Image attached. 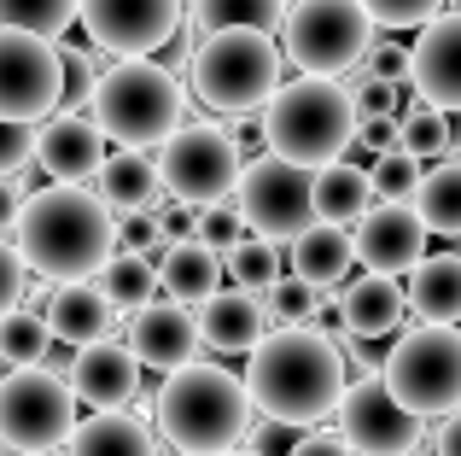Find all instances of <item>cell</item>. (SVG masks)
Segmentation results:
<instances>
[{
  "label": "cell",
  "instance_id": "6da1fadb",
  "mask_svg": "<svg viewBox=\"0 0 461 456\" xmlns=\"http://www.w3.org/2000/svg\"><path fill=\"white\" fill-rule=\"evenodd\" d=\"M246 392L251 410H263L275 427H315L339 415L350 392L345 351L321 328H275L246 363Z\"/></svg>",
  "mask_w": 461,
  "mask_h": 456
},
{
  "label": "cell",
  "instance_id": "7a4b0ae2",
  "mask_svg": "<svg viewBox=\"0 0 461 456\" xmlns=\"http://www.w3.org/2000/svg\"><path fill=\"white\" fill-rule=\"evenodd\" d=\"M18 258L41 281L77 287L100 281V269L117 258V211L94 199L88 187H35L18 217Z\"/></svg>",
  "mask_w": 461,
  "mask_h": 456
},
{
  "label": "cell",
  "instance_id": "3957f363",
  "mask_svg": "<svg viewBox=\"0 0 461 456\" xmlns=\"http://www.w3.org/2000/svg\"><path fill=\"white\" fill-rule=\"evenodd\" d=\"M152 415L176 456H228L240 451V439L251 427L246 375H228L222 363H187L176 375H164Z\"/></svg>",
  "mask_w": 461,
  "mask_h": 456
},
{
  "label": "cell",
  "instance_id": "277c9868",
  "mask_svg": "<svg viewBox=\"0 0 461 456\" xmlns=\"http://www.w3.org/2000/svg\"><path fill=\"white\" fill-rule=\"evenodd\" d=\"M263 141H269L275 159L298 164V170H327L357 141V105L333 77H298L269 100Z\"/></svg>",
  "mask_w": 461,
  "mask_h": 456
},
{
  "label": "cell",
  "instance_id": "5b68a950",
  "mask_svg": "<svg viewBox=\"0 0 461 456\" xmlns=\"http://www.w3.org/2000/svg\"><path fill=\"white\" fill-rule=\"evenodd\" d=\"M88 117L117 152H147L164 147L176 129H187V94L158 59H123L100 77Z\"/></svg>",
  "mask_w": 461,
  "mask_h": 456
},
{
  "label": "cell",
  "instance_id": "8992f818",
  "mask_svg": "<svg viewBox=\"0 0 461 456\" xmlns=\"http://www.w3.org/2000/svg\"><path fill=\"white\" fill-rule=\"evenodd\" d=\"M281 41L263 30H222L204 35V47L193 53V94L222 117H251L269 112V100L286 88L281 82Z\"/></svg>",
  "mask_w": 461,
  "mask_h": 456
},
{
  "label": "cell",
  "instance_id": "52a82bcc",
  "mask_svg": "<svg viewBox=\"0 0 461 456\" xmlns=\"http://www.w3.org/2000/svg\"><path fill=\"white\" fill-rule=\"evenodd\" d=\"M380 380L409 415H456L461 410V328H403L380 363Z\"/></svg>",
  "mask_w": 461,
  "mask_h": 456
},
{
  "label": "cell",
  "instance_id": "ba28073f",
  "mask_svg": "<svg viewBox=\"0 0 461 456\" xmlns=\"http://www.w3.org/2000/svg\"><path fill=\"white\" fill-rule=\"evenodd\" d=\"M281 53L304 77H339L374 53V18L362 0H293L281 30Z\"/></svg>",
  "mask_w": 461,
  "mask_h": 456
},
{
  "label": "cell",
  "instance_id": "9c48e42d",
  "mask_svg": "<svg viewBox=\"0 0 461 456\" xmlns=\"http://www.w3.org/2000/svg\"><path fill=\"white\" fill-rule=\"evenodd\" d=\"M77 392L53 369H12L0 375V445L23 456H47L77 433Z\"/></svg>",
  "mask_w": 461,
  "mask_h": 456
},
{
  "label": "cell",
  "instance_id": "30bf717a",
  "mask_svg": "<svg viewBox=\"0 0 461 456\" xmlns=\"http://www.w3.org/2000/svg\"><path fill=\"white\" fill-rule=\"evenodd\" d=\"M158 176H164V194L176 199V205H228V194L240 187V176H246V159H240L234 135L216 123H187L176 129V135L164 141V152H158Z\"/></svg>",
  "mask_w": 461,
  "mask_h": 456
},
{
  "label": "cell",
  "instance_id": "8fae6325",
  "mask_svg": "<svg viewBox=\"0 0 461 456\" xmlns=\"http://www.w3.org/2000/svg\"><path fill=\"white\" fill-rule=\"evenodd\" d=\"M234 199H240L246 228L258 240H269V246H293L298 234H310L321 223V211H315V170H298V164L275 159V152L246 164Z\"/></svg>",
  "mask_w": 461,
  "mask_h": 456
},
{
  "label": "cell",
  "instance_id": "7c38bea8",
  "mask_svg": "<svg viewBox=\"0 0 461 456\" xmlns=\"http://www.w3.org/2000/svg\"><path fill=\"white\" fill-rule=\"evenodd\" d=\"M65 105V53L41 35L0 23V123L41 129Z\"/></svg>",
  "mask_w": 461,
  "mask_h": 456
},
{
  "label": "cell",
  "instance_id": "4fadbf2b",
  "mask_svg": "<svg viewBox=\"0 0 461 456\" xmlns=\"http://www.w3.org/2000/svg\"><path fill=\"white\" fill-rule=\"evenodd\" d=\"M339 439L357 456H415L427 439V422L409 415L380 375H362L350 380L345 404H339Z\"/></svg>",
  "mask_w": 461,
  "mask_h": 456
},
{
  "label": "cell",
  "instance_id": "5bb4252c",
  "mask_svg": "<svg viewBox=\"0 0 461 456\" xmlns=\"http://www.w3.org/2000/svg\"><path fill=\"white\" fill-rule=\"evenodd\" d=\"M82 30L94 47L123 59H152L181 35V0H82Z\"/></svg>",
  "mask_w": 461,
  "mask_h": 456
},
{
  "label": "cell",
  "instance_id": "9a60e30c",
  "mask_svg": "<svg viewBox=\"0 0 461 456\" xmlns=\"http://www.w3.org/2000/svg\"><path fill=\"white\" fill-rule=\"evenodd\" d=\"M357 263L368 275H415L427 263V223L415 217V205H374L357 223Z\"/></svg>",
  "mask_w": 461,
  "mask_h": 456
},
{
  "label": "cell",
  "instance_id": "2e32d148",
  "mask_svg": "<svg viewBox=\"0 0 461 456\" xmlns=\"http://www.w3.org/2000/svg\"><path fill=\"white\" fill-rule=\"evenodd\" d=\"M112 141L100 135V123L82 112H59L41 123V141H35V164L53 176V187H82V182H100L105 159H112Z\"/></svg>",
  "mask_w": 461,
  "mask_h": 456
},
{
  "label": "cell",
  "instance_id": "e0dca14e",
  "mask_svg": "<svg viewBox=\"0 0 461 456\" xmlns=\"http://www.w3.org/2000/svg\"><path fill=\"white\" fill-rule=\"evenodd\" d=\"M129 351L140 357V369H158V375H176V369L199 363V316L176 298H152L147 310L129 316Z\"/></svg>",
  "mask_w": 461,
  "mask_h": 456
},
{
  "label": "cell",
  "instance_id": "ac0fdd59",
  "mask_svg": "<svg viewBox=\"0 0 461 456\" xmlns=\"http://www.w3.org/2000/svg\"><path fill=\"white\" fill-rule=\"evenodd\" d=\"M65 380H70V392H77V404H88L94 415H112L140 392V357L117 340H100V345L70 357Z\"/></svg>",
  "mask_w": 461,
  "mask_h": 456
},
{
  "label": "cell",
  "instance_id": "d6986e66",
  "mask_svg": "<svg viewBox=\"0 0 461 456\" xmlns=\"http://www.w3.org/2000/svg\"><path fill=\"white\" fill-rule=\"evenodd\" d=\"M415 94L438 112H461V6L432 18L415 41Z\"/></svg>",
  "mask_w": 461,
  "mask_h": 456
},
{
  "label": "cell",
  "instance_id": "ffe728a7",
  "mask_svg": "<svg viewBox=\"0 0 461 456\" xmlns=\"http://www.w3.org/2000/svg\"><path fill=\"white\" fill-rule=\"evenodd\" d=\"M269 305H263L258 293H240V287H222L216 298H204L199 305V345H211V351H258L263 340H269Z\"/></svg>",
  "mask_w": 461,
  "mask_h": 456
},
{
  "label": "cell",
  "instance_id": "44dd1931",
  "mask_svg": "<svg viewBox=\"0 0 461 456\" xmlns=\"http://www.w3.org/2000/svg\"><path fill=\"white\" fill-rule=\"evenodd\" d=\"M339 310H345V333L350 340H385V333L403 328L409 316V287H397L392 275H357V281L345 287V298H339Z\"/></svg>",
  "mask_w": 461,
  "mask_h": 456
},
{
  "label": "cell",
  "instance_id": "7402d4cb",
  "mask_svg": "<svg viewBox=\"0 0 461 456\" xmlns=\"http://www.w3.org/2000/svg\"><path fill=\"white\" fill-rule=\"evenodd\" d=\"M41 316H47V328H53V340L88 351V345H100L105 328H112V298L100 293V281H77V287H59Z\"/></svg>",
  "mask_w": 461,
  "mask_h": 456
},
{
  "label": "cell",
  "instance_id": "603a6c76",
  "mask_svg": "<svg viewBox=\"0 0 461 456\" xmlns=\"http://www.w3.org/2000/svg\"><path fill=\"white\" fill-rule=\"evenodd\" d=\"M222 251H211L204 240H181V246H169L164 258H158V287H164L176 305H204V298L222 293Z\"/></svg>",
  "mask_w": 461,
  "mask_h": 456
},
{
  "label": "cell",
  "instance_id": "cb8c5ba5",
  "mask_svg": "<svg viewBox=\"0 0 461 456\" xmlns=\"http://www.w3.org/2000/svg\"><path fill=\"white\" fill-rule=\"evenodd\" d=\"M409 310L420 328H456L461 322V251H432L409 275Z\"/></svg>",
  "mask_w": 461,
  "mask_h": 456
},
{
  "label": "cell",
  "instance_id": "d4e9b609",
  "mask_svg": "<svg viewBox=\"0 0 461 456\" xmlns=\"http://www.w3.org/2000/svg\"><path fill=\"white\" fill-rule=\"evenodd\" d=\"M100 199L112 211H123V217H135V211H158L164 205V176H158V164L147 152H112L100 170Z\"/></svg>",
  "mask_w": 461,
  "mask_h": 456
},
{
  "label": "cell",
  "instance_id": "484cf974",
  "mask_svg": "<svg viewBox=\"0 0 461 456\" xmlns=\"http://www.w3.org/2000/svg\"><path fill=\"white\" fill-rule=\"evenodd\" d=\"M350 263H357V240H350L345 228H333V223H315L310 234L293 240V275L304 287H315V293L333 287V281H345Z\"/></svg>",
  "mask_w": 461,
  "mask_h": 456
},
{
  "label": "cell",
  "instance_id": "4316f807",
  "mask_svg": "<svg viewBox=\"0 0 461 456\" xmlns=\"http://www.w3.org/2000/svg\"><path fill=\"white\" fill-rule=\"evenodd\" d=\"M315 211H321V223H333V228L362 223V217L374 211V182H368V170H362V164H350V159L315 170Z\"/></svg>",
  "mask_w": 461,
  "mask_h": 456
},
{
  "label": "cell",
  "instance_id": "83f0119b",
  "mask_svg": "<svg viewBox=\"0 0 461 456\" xmlns=\"http://www.w3.org/2000/svg\"><path fill=\"white\" fill-rule=\"evenodd\" d=\"M65 456H158V445H152L140 415L112 410V415H88V422L70 433Z\"/></svg>",
  "mask_w": 461,
  "mask_h": 456
},
{
  "label": "cell",
  "instance_id": "f1b7e54d",
  "mask_svg": "<svg viewBox=\"0 0 461 456\" xmlns=\"http://www.w3.org/2000/svg\"><path fill=\"white\" fill-rule=\"evenodd\" d=\"M204 35H222V30H263V35H281L286 30V0H193L187 12Z\"/></svg>",
  "mask_w": 461,
  "mask_h": 456
},
{
  "label": "cell",
  "instance_id": "f546056e",
  "mask_svg": "<svg viewBox=\"0 0 461 456\" xmlns=\"http://www.w3.org/2000/svg\"><path fill=\"white\" fill-rule=\"evenodd\" d=\"M415 217L427 223V234L461 240V159H444V164H432V170L420 176Z\"/></svg>",
  "mask_w": 461,
  "mask_h": 456
},
{
  "label": "cell",
  "instance_id": "4dcf8cb0",
  "mask_svg": "<svg viewBox=\"0 0 461 456\" xmlns=\"http://www.w3.org/2000/svg\"><path fill=\"white\" fill-rule=\"evenodd\" d=\"M100 293L112 298V310H147L152 293H158L152 258H140V251H117V258L100 269Z\"/></svg>",
  "mask_w": 461,
  "mask_h": 456
},
{
  "label": "cell",
  "instance_id": "1f68e13d",
  "mask_svg": "<svg viewBox=\"0 0 461 456\" xmlns=\"http://www.w3.org/2000/svg\"><path fill=\"white\" fill-rule=\"evenodd\" d=\"M77 18H82V0H0V23L41 35V41H59Z\"/></svg>",
  "mask_w": 461,
  "mask_h": 456
},
{
  "label": "cell",
  "instance_id": "d6a6232c",
  "mask_svg": "<svg viewBox=\"0 0 461 456\" xmlns=\"http://www.w3.org/2000/svg\"><path fill=\"white\" fill-rule=\"evenodd\" d=\"M222 263H228V275H234L240 293H275V287L286 281L281 275V246H269V240H258V234H246L234 251H222Z\"/></svg>",
  "mask_w": 461,
  "mask_h": 456
},
{
  "label": "cell",
  "instance_id": "836d02e7",
  "mask_svg": "<svg viewBox=\"0 0 461 456\" xmlns=\"http://www.w3.org/2000/svg\"><path fill=\"white\" fill-rule=\"evenodd\" d=\"M456 135H461L456 117H450V112H438V105H427V100L403 112V152H415L420 164H432V159L444 164V152L456 147Z\"/></svg>",
  "mask_w": 461,
  "mask_h": 456
},
{
  "label": "cell",
  "instance_id": "e575fe53",
  "mask_svg": "<svg viewBox=\"0 0 461 456\" xmlns=\"http://www.w3.org/2000/svg\"><path fill=\"white\" fill-rule=\"evenodd\" d=\"M47 345H53V328H47V316H35V310H12V316L0 322V363L41 369Z\"/></svg>",
  "mask_w": 461,
  "mask_h": 456
},
{
  "label": "cell",
  "instance_id": "d590c367",
  "mask_svg": "<svg viewBox=\"0 0 461 456\" xmlns=\"http://www.w3.org/2000/svg\"><path fill=\"white\" fill-rule=\"evenodd\" d=\"M420 159L415 152H385V159H374V170H368V182H374V199L380 205H415V194H420Z\"/></svg>",
  "mask_w": 461,
  "mask_h": 456
},
{
  "label": "cell",
  "instance_id": "8d00e7d4",
  "mask_svg": "<svg viewBox=\"0 0 461 456\" xmlns=\"http://www.w3.org/2000/svg\"><path fill=\"white\" fill-rule=\"evenodd\" d=\"M315 316H321V293L304 287L298 275H286V281L269 293V322L275 328H310Z\"/></svg>",
  "mask_w": 461,
  "mask_h": 456
},
{
  "label": "cell",
  "instance_id": "74e56055",
  "mask_svg": "<svg viewBox=\"0 0 461 456\" xmlns=\"http://www.w3.org/2000/svg\"><path fill=\"white\" fill-rule=\"evenodd\" d=\"M59 53H65V105H59V112H82V105H94L105 70H94L88 47H59Z\"/></svg>",
  "mask_w": 461,
  "mask_h": 456
},
{
  "label": "cell",
  "instance_id": "f35d334b",
  "mask_svg": "<svg viewBox=\"0 0 461 456\" xmlns=\"http://www.w3.org/2000/svg\"><path fill=\"white\" fill-rule=\"evenodd\" d=\"M362 6L380 30H427L432 18H444V0H362Z\"/></svg>",
  "mask_w": 461,
  "mask_h": 456
},
{
  "label": "cell",
  "instance_id": "ab89813d",
  "mask_svg": "<svg viewBox=\"0 0 461 456\" xmlns=\"http://www.w3.org/2000/svg\"><path fill=\"white\" fill-rule=\"evenodd\" d=\"M193 240H204L211 251H234L240 240H246V217H240V205H234V199H228V205H204Z\"/></svg>",
  "mask_w": 461,
  "mask_h": 456
},
{
  "label": "cell",
  "instance_id": "60d3db41",
  "mask_svg": "<svg viewBox=\"0 0 461 456\" xmlns=\"http://www.w3.org/2000/svg\"><path fill=\"white\" fill-rule=\"evenodd\" d=\"M35 141H41V129L0 123V182H18L23 187V170L35 164Z\"/></svg>",
  "mask_w": 461,
  "mask_h": 456
},
{
  "label": "cell",
  "instance_id": "b9f144b4",
  "mask_svg": "<svg viewBox=\"0 0 461 456\" xmlns=\"http://www.w3.org/2000/svg\"><path fill=\"white\" fill-rule=\"evenodd\" d=\"M368 77H374V82H392V88H415V47L380 41V47L368 53Z\"/></svg>",
  "mask_w": 461,
  "mask_h": 456
},
{
  "label": "cell",
  "instance_id": "7bdbcfd3",
  "mask_svg": "<svg viewBox=\"0 0 461 456\" xmlns=\"http://www.w3.org/2000/svg\"><path fill=\"white\" fill-rule=\"evenodd\" d=\"M117 246H123V251H140V258H152V251H169L158 211H135V217L117 223Z\"/></svg>",
  "mask_w": 461,
  "mask_h": 456
},
{
  "label": "cell",
  "instance_id": "ee69618b",
  "mask_svg": "<svg viewBox=\"0 0 461 456\" xmlns=\"http://www.w3.org/2000/svg\"><path fill=\"white\" fill-rule=\"evenodd\" d=\"M350 105H357V123H368V117H403V88H392V82H362L357 94H350Z\"/></svg>",
  "mask_w": 461,
  "mask_h": 456
},
{
  "label": "cell",
  "instance_id": "f6af8a7d",
  "mask_svg": "<svg viewBox=\"0 0 461 456\" xmlns=\"http://www.w3.org/2000/svg\"><path fill=\"white\" fill-rule=\"evenodd\" d=\"M23 258H18V246H6L0 240V322L12 316V310H23Z\"/></svg>",
  "mask_w": 461,
  "mask_h": 456
},
{
  "label": "cell",
  "instance_id": "bcb514c9",
  "mask_svg": "<svg viewBox=\"0 0 461 456\" xmlns=\"http://www.w3.org/2000/svg\"><path fill=\"white\" fill-rule=\"evenodd\" d=\"M357 141H362V152L385 159V152L403 147V117H368V123H357Z\"/></svg>",
  "mask_w": 461,
  "mask_h": 456
},
{
  "label": "cell",
  "instance_id": "7dc6e473",
  "mask_svg": "<svg viewBox=\"0 0 461 456\" xmlns=\"http://www.w3.org/2000/svg\"><path fill=\"white\" fill-rule=\"evenodd\" d=\"M158 223H164L169 246H181V240H193V228H199V211L193 205H158Z\"/></svg>",
  "mask_w": 461,
  "mask_h": 456
},
{
  "label": "cell",
  "instance_id": "c3c4849f",
  "mask_svg": "<svg viewBox=\"0 0 461 456\" xmlns=\"http://www.w3.org/2000/svg\"><path fill=\"white\" fill-rule=\"evenodd\" d=\"M286 456H357V451H350L339 433H304V439H298V445L286 451Z\"/></svg>",
  "mask_w": 461,
  "mask_h": 456
},
{
  "label": "cell",
  "instance_id": "681fc988",
  "mask_svg": "<svg viewBox=\"0 0 461 456\" xmlns=\"http://www.w3.org/2000/svg\"><path fill=\"white\" fill-rule=\"evenodd\" d=\"M23 199H30V194H23L18 182H0V240H6V234H18V217H23Z\"/></svg>",
  "mask_w": 461,
  "mask_h": 456
},
{
  "label": "cell",
  "instance_id": "f907efd6",
  "mask_svg": "<svg viewBox=\"0 0 461 456\" xmlns=\"http://www.w3.org/2000/svg\"><path fill=\"white\" fill-rule=\"evenodd\" d=\"M432 456H461V410H456V415H444L438 439H432Z\"/></svg>",
  "mask_w": 461,
  "mask_h": 456
},
{
  "label": "cell",
  "instance_id": "816d5d0a",
  "mask_svg": "<svg viewBox=\"0 0 461 456\" xmlns=\"http://www.w3.org/2000/svg\"><path fill=\"white\" fill-rule=\"evenodd\" d=\"M228 456H263V451H246V445H240V451H228Z\"/></svg>",
  "mask_w": 461,
  "mask_h": 456
},
{
  "label": "cell",
  "instance_id": "f5cc1de1",
  "mask_svg": "<svg viewBox=\"0 0 461 456\" xmlns=\"http://www.w3.org/2000/svg\"><path fill=\"white\" fill-rule=\"evenodd\" d=\"M456 147H461V135H456Z\"/></svg>",
  "mask_w": 461,
  "mask_h": 456
},
{
  "label": "cell",
  "instance_id": "db71d44e",
  "mask_svg": "<svg viewBox=\"0 0 461 456\" xmlns=\"http://www.w3.org/2000/svg\"><path fill=\"white\" fill-rule=\"evenodd\" d=\"M169 456H176V451H169Z\"/></svg>",
  "mask_w": 461,
  "mask_h": 456
}]
</instances>
